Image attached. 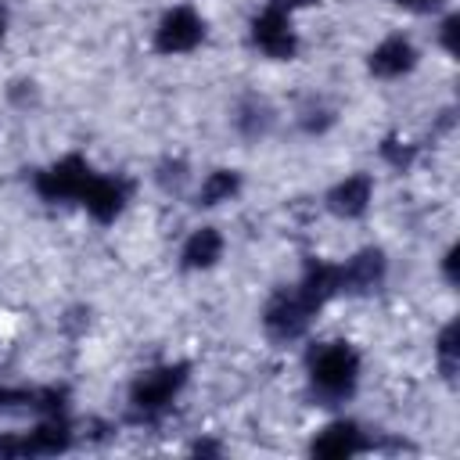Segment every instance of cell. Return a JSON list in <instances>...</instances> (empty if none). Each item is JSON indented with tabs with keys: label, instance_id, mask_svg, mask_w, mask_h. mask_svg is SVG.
I'll return each instance as SVG.
<instances>
[{
	"label": "cell",
	"instance_id": "6da1fadb",
	"mask_svg": "<svg viewBox=\"0 0 460 460\" xmlns=\"http://www.w3.org/2000/svg\"><path fill=\"white\" fill-rule=\"evenodd\" d=\"M359 385V352L349 341H323L309 352V388L323 406L345 402Z\"/></svg>",
	"mask_w": 460,
	"mask_h": 460
},
{
	"label": "cell",
	"instance_id": "7a4b0ae2",
	"mask_svg": "<svg viewBox=\"0 0 460 460\" xmlns=\"http://www.w3.org/2000/svg\"><path fill=\"white\" fill-rule=\"evenodd\" d=\"M190 367L187 363H165V367H151L144 370L133 385H129V410L137 420H155L162 417L172 399L180 395V388L187 385Z\"/></svg>",
	"mask_w": 460,
	"mask_h": 460
},
{
	"label": "cell",
	"instance_id": "3957f363",
	"mask_svg": "<svg viewBox=\"0 0 460 460\" xmlns=\"http://www.w3.org/2000/svg\"><path fill=\"white\" fill-rule=\"evenodd\" d=\"M316 313L320 309L302 295L298 284L295 288H280L266 302V309H262V327H266V334L273 341H295V338H302L309 331V323H313Z\"/></svg>",
	"mask_w": 460,
	"mask_h": 460
},
{
	"label": "cell",
	"instance_id": "277c9868",
	"mask_svg": "<svg viewBox=\"0 0 460 460\" xmlns=\"http://www.w3.org/2000/svg\"><path fill=\"white\" fill-rule=\"evenodd\" d=\"M90 176H93V169H90V162L83 155H65L54 165L40 169L32 187H36V194L43 201H79V194L86 190Z\"/></svg>",
	"mask_w": 460,
	"mask_h": 460
},
{
	"label": "cell",
	"instance_id": "5b68a950",
	"mask_svg": "<svg viewBox=\"0 0 460 460\" xmlns=\"http://www.w3.org/2000/svg\"><path fill=\"white\" fill-rule=\"evenodd\" d=\"M252 47L262 50L273 61H288L298 50V36L291 29V11H284L280 4H266L255 18H252Z\"/></svg>",
	"mask_w": 460,
	"mask_h": 460
},
{
	"label": "cell",
	"instance_id": "8992f818",
	"mask_svg": "<svg viewBox=\"0 0 460 460\" xmlns=\"http://www.w3.org/2000/svg\"><path fill=\"white\" fill-rule=\"evenodd\" d=\"M201 40H205V22H201V14H198L194 7H187V4L165 11L162 22H158V29H155V50H158V54H187V50H194Z\"/></svg>",
	"mask_w": 460,
	"mask_h": 460
},
{
	"label": "cell",
	"instance_id": "52a82bcc",
	"mask_svg": "<svg viewBox=\"0 0 460 460\" xmlns=\"http://www.w3.org/2000/svg\"><path fill=\"white\" fill-rule=\"evenodd\" d=\"M388 273V259L381 248H363L352 259H345L338 266V291L341 295H370L385 284Z\"/></svg>",
	"mask_w": 460,
	"mask_h": 460
},
{
	"label": "cell",
	"instance_id": "ba28073f",
	"mask_svg": "<svg viewBox=\"0 0 460 460\" xmlns=\"http://www.w3.org/2000/svg\"><path fill=\"white\" fill-rule=\"evenodd\" d=\"M79 201H83V208L97 223H111L126 208V201H129V183L122 176H101V172H93L90 183H86V190L79 194Z\"/></svg>",
	"mask_w": 460,
	"mask_h": 460
},
{
	"label": "cell",
	"instance_id": "9c48e42d",
	"mask_svg": "<svg viewBox=\"0 0 460 460\" xmlns=\"http://www.w3.org/2000/svg\"><path fill=\"white\" fill-rule=\"evenodd\" d=\"M370 446H374V442H370L352 420H334V424H327V428L313 438L309 453L320 456V460H345V456L367 453Z\"/></svg>",
	"mask_w": 460,
	"mask_h": 460
},
{
	"label": "cell",
	"instance_id": "30bf717a",
	"mask_svg": "<svg viewBox=\"0 0 460 460\" xmlns=\"http://www.w3.org/2000/svg\"><path fill=\"white\" fill-rule=\"evenodd\" d=\"M413 65H417V50H413V43H410L406 36H388V40H381V43L370 50V58H367V68H370L377 79H399V75H406Z\"/></svg>",
	"mask_w": 460,
	"mask_h": 460
},
{
	"label": "cell",
	"instance_id": "8fae6325",
	"mask_svg": "<svg viewBox=\"0 0 460 460\" xmlns=\"http://www.w3.org/2000/svg\"><path fill=\"white\" fill-rule=\"evenodd\" d=\"M370 198H374V180H370L367 172H356V176H345L341 183L331 187L327 208H331L338 219H359V216L370 208Z\"/></svg>",
	"mask_w": 460,
	"mask_h": 460
},
{
	"label": "cell",
	"instance_id": "7c38bea8",
	"mask_svg": "<svg viewBox=\"0 0 460 460\" xmlns=\"http://www.w3.org/2000/svg\"><path fill=\"white\" fill-rule=\"evenodd\" d=\"M72 446V428L61 413L40 420L29 435H22V456H58Z\"/></svg>",
	"mask_w": 460,
	"mask_h": 460
},
{
	"label": "cell",
	"instance_id": "4fadbf2b",
	"mask_svg": "<svg viewBox=\"0 0 460 460\" xmlns=\"http://www.w3.org/2000/svg\"><path fill=\"white\" fill-rule=\"evenodd\" d=\"M219 259H223V234L216 226H201L183 241V252H180L183 270H208Z\"/></svg>",
	"mask_w": 460,
	"mask_h": 460
},
{
	"label": "cell",
	"instance_id": "5bb4252c",
	"mask_svg": "<svg viewBox=\"0 0 460 460\" xmlns=\"http://www.w3.org/2000/svg\"><path fill=\"white\" fill-rule=\"evenodd\" d=\"M234 126L244 140H262L273 129V108L262 97H244L234 111Z\"/></svg>",
	"mask_w": 460,
	"mask_h": 460
},
{
	"label": "cell",
	"instance_id": "9a60e30c",
	"mask_svg": "<svg viewBox=\"0 0 460 460\" xmlns=\"http://www.w3.org/2000/svg\"><path fill=\"white\" fill-rule=\"evenodd\" d=\"M241 190V172L237 169H216L201 180V190H198V205L201 208H212V205H223L230 198H237Z\"/></svg>",
	"mask_w": 460,
	"mask_h": 460
},
{
	"label": "cell",
	"instance_id": "2e32d148",
	"mask_svg": "<svg viewBox=\"0 0 460 460\" xmlns=\"http://www.w3.org/2000/svg\"><path fill=\"white\" fill-rule=\"evenodd\" d=\"M435 352H438V367L442 374L453 381L456 377V323H446L438 341H435Z\"/></svg>",
	"mask_w": 460,
	"mask_h": 460
},
{
	"label": "cell",
	"instance_id": "e0dca14e",
	"mask_svg": "<svg viewBox=\"0 0 460 460\" xmlns=\"http://www.w3.org/2000/svg\"><path fill=\"white\" fill-rule=\"evenodd\" d=\"M331 122H334V111H331V108L313 104V108L302 111V129H309V133H323Z\"/></svg>",
	"mask_w": 460,
	"mask_h": 460
},
{
	"label": "cell",
	"instance_id": "ac0fdd59",
	"mask_svg": "<svg viewBox=\"0 0 460 460\" xmlns=\"http://www.w3.org/2000/svg\"><path fill=\"white\" fill-rule=\"evenodd\" d=\"M381 155H385L395 169H406V165L413 162V147H402L399 140H385V144H381Z\"/></svg>",
	"mask_w": 460,
	"mask_h": 460
},
{
	"label": "cell",
	"instance_id": "d6986e66",
	"mask_svg": "<svg viewBox=\"0 0 460 460\" xmlns=\"http://www.w3.org/2000/svg\"><path fill=\"white\" fill-rule=\"evenodd\" d=\"M456 25H460V18L456 14H449L446 22H442V29H438V36H442V47L453 54L456 50Z\"/></svg>",
	"mask_w": 460,
	"mask_h": 460
},
{
	"label": "cell",
	"instance_id": "ffe728a7",
	"mask_svg": "<svg viewBox=\"0 0 460 460\" xmlns=\"http://www.w3.org/2000/svg\"><path fill=\"white\" fill-rule=\"evenodd\" d=\"M399 7H406V11H417V14H428V11H438L442 7V0H395Z\"/></svg>",
	"mask_w": 460,
	"mask_h": 460
},
{
	"label": "cell",
	"instance_id": "44dd1931",
	"mask_svg": "<svg viewBox=\"0 0 460 460\" xmlns=\"http://www.w3.org/2000/svg\"><path fill=\"white\" fill-rule=\"evenodd\" d=\"M442 270H446V280H449V284H456V244L446 252V259H442Z\"/></svg>",
	"mask_w": 460,
	"mask_h": 460
},
{
	"label": "cell",
	"instance_id": "7402d4cb",
	"mask_svg": "<svg viewBox=\"0 0 460 460\" xmlns=\"http://www.w3.org/2000/svg\"><path fill=\"white\" fill-rule=\"evenodd\" d=\"M7 36V11H4V4H0V40Z\"/></svg>",
	"mask_w": 460,
	"mask_h": 460
}]
</instances>
